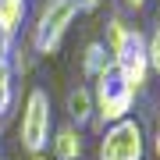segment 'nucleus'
<instances>
[{
  "label": "nucleus",
  "mask_w": 160,
  "mask_h": 160,
  "mask_svg": "<svg viewBox=\"0 0 160 160\" xmlns=\"http://www.w3.org/2000/svg\"><path fill=\"white\" fill-rule=\"evenodd\" d=\"M75 18H78V4L75 0H43L36 22L29 25V43H32L36 57H50V53L61 50Z\"/></svg>",
  "instance_id": "obj_1"
},
{
  "label": "nucleus",
  "mask_w": 160,
  "mask_h": 160,
  "mask_svg": "<svg viewBox=\"0 0 160 160\" xmlns=\"http://www.w3.org/2000/svg\"><path fill=\"white\" fill-rule=\"evenodd\" d=\"M53 135V110H50V92L32 86L22 100V121H18V142L29 157L46 153Z\"/></svg>",
  "instance_id": "obj_2"
},
{
  "label": "nucleus",
  "mask_w": 160,
  "mask_h": 160,
  "mask_svg": "<svg viewBox=\"0 0 160 160\" xmlns=\"http://www.w3.org/2000/svg\"><path fill=\"white\" fill-rule=\"evenodd\" d=\"M89 89H92V128H96V132H103V128L118 125V121L132 118L135 92L121 82V75L114 68L103 75V78H96Z\"/></svg>",
  "instance_id": "obj_3"
},
{
  "label": "nucleus",
  "mask_w": 160,
  "mask_h": 160,
  "mask_svg": "<svg viewBox=\"0 0 160 160\" xmlns=\"http://www.w3.org/2000/svg\"><path fill=\"white\" fill-rule=\"evenodd\" d=\"M142 153H146V132L135 118H125L100 132L96 160H142Z\"/></svg>",
  "instance_id": "obj_4"
},
{
  "label": "nucleus",
  "mask_w": 160,
  "mask_h": 160,
  "mask_svg": "<svg viewBox=\"0 0 160 160\" xmlns=\"http://www.w3.org/2000/svg\"><path fill=\"white\" fill-rule=\"evenodd\" d=\"M114 71L121 75V82H125L135 96L146 89V82H149V75H153V71H149V57H146V36L139 32V29L132 32L128 46L121 50V57L114 61Z\"/></svg>",
  "instance_id": "obj_5"
},
{
  "label": "nucleus",
  "mask_w": 160,
  "mask_h": 160,
  "mask_svg": "<svg viewBox=\"0 0 160 160\" xmlns=\"http://www.w3.org/2000/svg\"><path fill=\"white\" fill-rule=\"evenodd\" d=\"M46 149L53 153V160H82V157H86V139H82V128H75V125L53 128L50 146H46Z\"/></svg>",
  "instance_id": "obj_6"
},
{
  "label": "nucleus",
  "mask_w": 160,
  "mask_h": 160,
  "mask_svg": "<svg viewBox=\"0 0 160 160\" xmlns=\"http://www.w3.org/2000/svg\"><path fill=\"white\" fill-rule=\"evenodd\" d=\"M132 32H135V25H128L121 14H114L107 25H103V46H107V53H110V64H114L118 57H121V50L128 46V39H132Z\"/></svg>",
  "instance_id": "obj_7"
},
{
  "label": "nucleus",
  "mask_w": 160,
  "mask_h": 160,
  "mask_svg": "<svg viewBox=\"0 0 160 160\" xmlns=\"http://www.w3.org/2000/svg\"><path fill=\"white\" fill-rule=\"evenodd\" d=\"M25 14H29L25 0H0V36L14 43L18 32L25 29Z\"/></svg>",
  "instance_id": "obj_8"
},
{
  "label": "nucleus",
  "mask_w": 160,
  "mask_h": 160,
  "mask_svg": "<svg viewBox=\"0 0 160 160\" xmlns=\"http://www.w3.org/2000/svg\"><path fill=\"white\" fill-rule=\"evenodd\" d=\"M68 125H75V128H86V125H92V89L89 86H75L71 92H68Z\"/></svg>",
  "instance_id": "obj_9"
},
{
  "label": "nucleus",
  "mask_w": 160,
  "mask_h": 160,
  "mask_svg": "<svg viewBox=\"0 0 160 160\" xmlns=\"http://www.w3.org/2000/svg\"><path fill=\"white\" fill-rule=\"evenodd\" d=\"M14 103V71H11V39L0 36V118Z\"/></svg>",
  "instance_id": "obj_10"
},
{
  "label": "nucleus",
  "mask_w": 160,
  "mask_h": 160,
  "mask_svg": "<svg viewBox=\"0 0 160 160\" xmlns=\"http://www.w3.org/2000/svg\"><path fill=\"white\" fill-rule=\"evenodd\" d=\"M110 68H114V64H110L107 46H103L100 39H96V43H89V46H86V53H82V78L96 82V78H103Z\"/></svg>",
  "instance_id": "obj_11"
},
{
  "label": "nucleus",
  "mask_w": 160,
  "mask_h": 160,
  "mask_svg": "<svg viewBox=\"0 0 160 160\" xmlns=\"http://www.w3.org/2000/svg\"><path fill=\"white\" fill-rule=\"evenodd\" d=\"M146 57H149V71L160 78V18H157L153 32L146 36Z\"/></svg>",
  "instance_id": "obj_12"
},
{
  "label": "nucleus",
  "mask_w": 160,
  "mask_h": 160,
  "mask_svg": "<svg viewBox=\"0 0 160 160\" xmlns=\"http://www.w3.org/2000/svg\"><path fill=\"white\" fill-rule=\"evenodd\" d=\"M75 4H78V14H82V11H96L103 0H75Z\"/></svg>",
  "instance_id": "obj_13"
},
{
  "label": "nucleus",
  "mask_w": 160,
  "mask_h": 160,
  "mask_svg": "<svg viewBox=\"0 0 160 160\" xmlns=\"http://www.w3.org/2000/svg\"><path fill=\"white\" fill-rule=\"evenodd\" d=\"M153 153L160 160V118H157V128H153Z\"/></svg>",
  "instance_id": "obj_14"
},
{
  "label": "nucleus",
  "mask_w": 160,
  "mask_h": 160,
  "mask_svg": "<svg viewBox=\"0 0 160 160\" xmlns=\"http://www.w3.org/2000/svg\"><path fill=\"white\" fill-rule=\"evenodd\" d=\"M121 4H125L128 11H142V7H146V0H121Z\"/></svg>",
  "instance_id": "obj_15"
},
{
  "label": "nucleus",
  "mask_w": 160,
  "mask_h": 160,
  "mask_svg": "<svg viewBox=\"0 0 160 160\" xmlns=\"http://www.w3.org/2000/svg\"><path fill=\"white\" fill-rule=\"evenodd\" d=\"M29 160H50V157H43V153H39V157H29Z\"/></svg>",
  "instance_id": "obj_16"
}]
</instances>
